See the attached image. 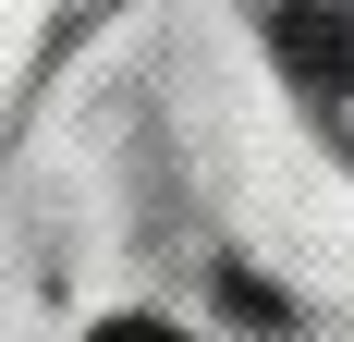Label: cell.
Wrapping results in <instances>:
<instances>
[{"label": "cell", "mask_w": 354, "mask_h": 342, "mask_svg": "<svg viewBox=\"0 0 354 342\" xmlns=\"http://www.w3.org/2000/svg\"><path fill=\"white\" fill-rule=\"evenodd\" d=\"M269 49H281L318 98L354 86V0H281V12H269Z\"/></svg>", "instance_id": "cell-1"}, {"label": "cell", "mask_w": 354, "mask_h": 342, "mask_svg": "<svg viewBox=\"0 0 354 342\" xmlns=\"http://www.w3.org/2000/svg\"><path fill=\"white\" fill-rule=\"evenodd\" d=\"M86 342H183L171 318H110V330H86Z\"/></svg>", "instance_id": "cell-2"}]
</instances>
